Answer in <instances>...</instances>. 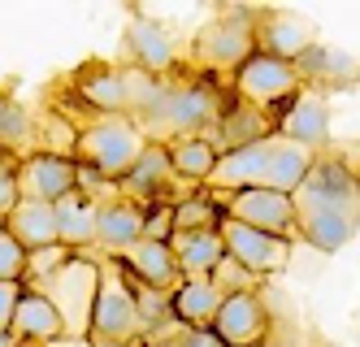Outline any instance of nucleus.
Instances as JSON below:
<instances>
[{
	"label": "nucleus",
	"mask_w": 360,
	"mask_h": 347,
	"mask_svg": "<svg viewBox=\"0 0 360 347\" xmlns=\"http://www.w3.org/2000/svg\"><path fill=\"white\" fill-rule=\"evenodd\" d=\"M143 148H148V139L131 118H96V122L79 126V135H74V161L96 170L109 182H122L135 170Z\"/></svg>",
	"instance_id": "f257e3e1"
},
{
	"label": "nucleus",
	"mask_w": 360,
	"mask_h": 347,
	"mask_svg": "<svg viewBox=\"0 0 360 347\" xmlns=\"http://www.w3.org/2000/svg\"><path fill=\"white\" fill-rule=\"evenodd\" d=\"M143 317L131 291V274L122 270V260H105L100 265V296L91 308V343H126V339H143Z\"/></svg>",
	"instance_id": "f03ea898"
},
{
	"label": "nucleus",
	"mask_w": 360,
	"mask_h": 347,
	"mask_svg": "<svg viewBox=\"0 0 360 347\" xmlns=\"http://www.w3.org/2000/svg\"><path fill=\"white\" fill-rule=\"evenodd\" d=\"M226 100L230 96L213 83V74H200V78H191V83H174L157 130L169 135V139H178V135H209V130L217 126V118H221V109H226Z\"/></svg>",
	"instance_id": "7ed1b4c3"
},
{
	"label": "nucleus",
	"mask_w": 360,
	"mask_h": 347,
	"mask_svg": "<svg viewBox=\"0 0 360 347\" xmlns=\"http://www.w3.org/2000/svg\"><path fill=\"white\" fill-rule=\"evenodd\" d=\"M256 52V13L248 5L221 13L195 35V61L209 74H235Z\"/></svg>",
	"instance_id": "20e7f679"
},
{
	"label": "nucleus",
	"mask_w": 360,
	"mask_h": 347,
	"mask_svg": "<svg viewBox=\"0 0 360 347\" xmlns=\"http://www.w3.org/2000/svg\"><path fill=\"white\" fill-rule=\"evenodd\" d=\"M230 78H235V96L248 100V104H256V109H265L269 118H278L304 92L300 70L287 65V61H278V57H265V52H252V57Z\"/></svg>",
	"instance_id": "39448f33"
},
{
	"label": "nucleus",
	"mask_w": 360,
	"mask_h": 347,
	"mask_svg": "<svg viewBox=\"0 0 360 347\" xmlns=\"http://www.w3.org/2000/svg\"><path fill=\"white\" fill-rule=\"evenodd\" d=\"M44 286H48V296H53V304L61 308L70 339L87 334L91 330V308H96V296H100V260L70 256L53 274V282H44Z\"/></svg>",
	"instance_id": "423d86ee"
},
{
	"label": "nucleus",
	"mask_w": 360,
	"mask_h": 347,
	"mask_svg": "<svg viewBox=\"0 0 360 347\" xmlns=\"http://www.w3.org/2000/svg\"><path fill=\"white\" fill-rule=\"evenodd\" d=\"M221 208H226V222L265 230V234H278V239H295L300 234L295 200L282 196V191H269V187H248V191L221 196Z\"/></svg>",
	"instance_id": "0eeeda50"
},
{
	"label": "nucleus",
	"mask_w": 360,
	"mask_h": 347,
	"mask_svg": "<svg viewBox=\"0 0 360 347\" xmlns=\"http://www.w3.org/2000/svg\"><path fill=\"white\" fill-rule=\"evenodd\" d=\"M209 330L221 339V347H269L274 317L261 291H239V296H221Z\"/></svg>",
	"instance_id": "6e6552de"
},
{
	"label": "nucleus",
	"mask_w": 360,
	"mask_h": 347,
	"mask_svg": "<svg viewBox=\"0 0 360 347\" xmlns=\"http://www.w3.org/2000/svg\"><path fill=\"white\" fill-rule=\"evenodd\" d=\"M221 239H226V256L235 265H243L256 282L274 278L278 270H287V260H291V239L252 230V226H239V222H221Z\"/></svg>",
	"instance_id": "1a4fd4ad"
},
{
	"label": "nucleus",
	"mask_w": 360,
	"mask_h": 347,
	"mask_svg": "<svg viewBox=\"0 0 360 347\" xmlns=\"http://www.w3.org/2000/svg\"><path fill=\"white\" fill-rule=\"evenodd\" d=\"M18 187H22V200L61 204L79 191V161L57 152H31L18 165Z\"/></svg>",
	"instance_id": "9d476101"
},
{
	"label": "nucleus",
	"mask_w": 360,
	"mask_h": 347,
	"mask_svg": "<svg viewBox=\"0 0 360 347\" xmlns=\"http://www.w3.org/2000/svg\"><path fill=\"white\" fill-rule=\"evenodd\" d=\"M274 126H278V139L300 144V148L317 152V156L330 148V104H326V96L313 92V87H304V92L287 104V109L274 118Z\"/></svg>",
	"instance_id": "9b49d317"
},
{
	"label": "nucleus",
	"mask_w": 360,
	"mask_h": 347,
	"mask_svg": "<svg viewBox=\"0 0 360 347\" xmlns=\"http://www.w3.org/2000/svg\"><path fill=\"white\" fill-rule=\"evenodd\" d=\"M295 213L304 208H334V204H356V170L343 161V156H330L321 152L308 178L300 182V191L291 196Z\"/></svg>",
	"instance_id": "f8f14e48"
},
{
	"label": "nucleus",
	"mask_w": 360,
	"mask_h": 347,
	"mask_svg": "<svg viewBox=\"0 0 360 347\" xmlns=\"http://www.w3.org/2000/svg\"><path fill=\"white\" fill-rule=\"evenodd\" d=\"M13 339L22 347H57L70 339L65 330V317L61 308L53 304L48 291H35V286H22V300L13 308Z\"/></svg>",
	"instance_id": "ddd939ff"
},
{
	"label": "nucleus",
	"mask_w": 360,
	"mask_h": 347,
	"mask_svg": "<svg viewBox=\"0 0 360 347\" xmlns=\"http://www.w3.org/2000/svg\"><path fill=\"white\" fill-rule=\"evenodd\" d=\"M74 96L83 100V109L100 118H126L131 113V96H126V65L96 61L74 74Z\"/></svg>",
	"instance_id": "4468645a"
},
{
	"label": "nucleus",
	"mask_w": 360,
	"mask_h": 347,
	"mask_svg": "<svg viewBox=\"0 0 360 347\" xmlns=\"http://www.w3.org/2000/svg\"><path fill=\"white\" fill-rule=\"evenodd\" d=\"M274 139H278V135H274ZM274 139H261V144L221 152V156H217V170H213V178H209V191H213V196H235V191H248V187H265L269 156H274Z\"/></svg>",
	"instance_id": "2eb2a0df"
},
{
	"label": "nucleus",
	"mask_w": 360,
	"mask_h": 347,
	"mask_svg": "<svg viewBox=\"0 0 360 347\" xmlns=\"http://www.w3.org/2000/svg\"><path fill=\"white\" fill-rule=\"evenodd\" d=\"M126 52H131L135 70H143L152 78H165L178 70V48H174L169 31L161 22H152L148 13H131V22H126Z\"/></svg>",
	"instance_id": "dca6fc26"
},
{
	"label": "nucleus",
	"mask_w": 360,
	"mask_h": 347,
	"mask_svg": "<svg viewBox=\"0 0 360 347\" xmlns=\"http://www.w3.org/2000/svg\"><path fill=\"white\" fill-rule=\"evenodd\" d=\"M313 26L295 13H282V9H269V13H256V52L265 57H278L287 65H300V57L313 48Z\"/></svg>",
	"instance_id": "f3484780"
},
{
	"label": "nucleus",
	"mask_w": 360,
	"mask_h": 347,
	"mask_svg": "<svg viewBox=\"0 0 360 347\" xmlns=\"http://www.w3.org/2000/svg\"><path fill=\"white\" fill-rule=\"evenodd\" d=\"M360 230V204H334V208H304L300 213V239L317 252H343Z\"/></svg>",
	"instance_id": "a211bd4d"
},
{
	"label": "nucleus",
	"mask_w": 360,
	"mask_h": 347,
	"mask_svg": "<svg viewBox=\"0 0 360 347\" xmlns=\"http://www.w3.org/2000/svg\"><path fill=\"white\" fill-rule=\"evenodd\" d=\"M209 135H213V144L221 152H230V148H248V144L274 139L278 126H274V118L265 109H256V104H248V100H239L235 92H230L226 109H221V118H217V126L209 130Z\"/></svg>",
	"instance_id": "6ab92c4d"
},
{
	"label": "nucleus",
	"mask_w": 360,
	"mask_h": 347,
	"mask_svg": "<svg viewBox=\"0 0 360 347\" xmlns=\"http://www.w3.org/2000/svg\"><path fill=\"white\" fill-rule=\"evenodd\" d=\"M143 239V204L126 200V196H105L100 200V217H96V244L109 248L113 256L131 252Z\"/></svg>",
	"instance_id": "aec40b11"
},
{
	"label": "nucleus",
	"mask_w": 360,
	"mask_h": 347,
	"mask_svg": "<svg viewBox=\"0 0 360 347\" xmlns=\"http://www.w3.org/2000/svg\"><path fill=\"white\" fill-rule=\"evenodd\" d=\"M174 182H178V178H174V170H169L165 144H148L143 156L135 161V170L117 182V196H126V200H135V204L148 208V204H161Z\"/></svg>",
	"instance_id": "412c9836"
},
{
	"label": "nucleus",
	"mask_w": 360,
	"mask_h": 347,
	"mask_svg": "<svg viewBox=\"0 0 360 347\" xmlns=\"http://www.w3.org/2000/svg\"><path fill=\"white\" fill-rule=\"evenodd\" d=\"M295 70H300V78H304V87H313V92L360 83V61L352 57L347 48H339V44H313V48L300 57Z\"/></svg>",
	"instance_id": "4be33fe9"
},
{
	"label": "nucleus",
	"mask_w": 360,
	"mask_h": 347,
	"mask_svg": "<svg viewBox=\"0 0 360 347\" xmlns=\"http://www.w3.org/2000/svg\"><path fill=\"white\" fill-rule=\"evenodd\" d=\"M122 270L131 274L135 282L152 286V291H169L183 282V274H178V260H174V248L169 244H157V239H139V244L131 252H122Z\"/></svg>",
	"instance_id": "5701e85b"
},
{
	"label": "nucleus",
	"mask_w": 360,
	"mask_h": 347,
	"mask_svg": "<svg viewBox=\"0 0 360 347\" xmlns=\"http://www.w3.org/2000/svg\"><path fill=\"white\" fill-rule=\"evenodd\" d=\"M221 308V291L209 278H183L169 291V317L178 330H209Z\"/></svg>",
	"instance_id": "b1692460"
},
{
	"label": "nucleus",
	"mask_w": 360,
	"mask_h": 347,
	"mask_svg": "<svg viewBox=\"0 0 360 347\" xmlns=\"http://www.w3.org/2000/svg\"><path fill=\"white\" fill-rule=\"evenodd\" d=\"M165 156H169V170L178 182L209 187L221 148L213 144V135H178V139H165Z\"/></svg>",
	"instance_id": "393cba45"
},
{
	"label": "nucleus",
	"mask_w": 360,
	"mask_h": 347,
	"mask_svg": "<svg viewBox=\"0 0 360 347\" xmlns=\"http://www.w3.org/2000/svg\"><path fill=\"white\" fill-rule=\"evenodd\" d=\"M5 230L18 239L27 252H48V248H61V234H57V204H39V200H22L9 217Z\"/></svg>",
	"instance_id": "a878e982"
},
{
	"label": "nucleus",
	"mask_w": 360,
	"mask_h": 347,
	"mask_svg": "<svg viewBox=\"0 0 360 347\" xmlns=\"http://www.w3.org/2000/svg\"><path fill=\"white\" fill-rule=\"evenodd\" d=\"M174 260L183 278H213V270L226 260L221 230H178L174 234Z\"/></svg>",
	"instance_id": "bb28decb"
},
{
	"label": "nucleus",
	"mask_w": 360,
	"mask_h": 347,
	"mask_svg": "<svg viewBox=\"0 0 360 347\" xmlns=\"http://www.w3.org/2000/svg\"><path fill=\"white\" fill-rule=\"evenodd\" d=\"M96 217H100V200L74 191L70 200L57 204V234H61V248L83 256L87 248H96Z\"/></svg>",
	"instance_id": "cd10ccee"
},
{
	"label": "nucleus",
	"mask_w": 360,
	"mask_h": 347,
	"mask_svg": "<svg viewBox=\"0 0 360 347\" xmlns=\"http://www.w3.org/2000/svg\"><path fill=\"white\" fill-rule=\"evenodd\" d=\"M317 152H308L300 144H287V139H274V156H269V174H265V187L269 191H282V196H295L300 182L313 170Z\"/></svg>",
	"instance_id": "c85d7f7f"
},
{
	"label": "nucleus",
	"mask_w": 360,
	"mask_h": 347,
	"mask_svg": "<svg viewBox=\"0 0 360 347\" xmlns=\"http://www.w3.org/2000/svg\"><path fill=\"white\" fill-rule=\"evenodd\" d=\"M221 222H226L221 196H213L209 187L191 191L187 200H174V234L178 230H221Z\"/></svg>",
	"instance_id": "c756f323"
},
{
	"label": "nucleus",
	"mask_w": 360,
	"mask_h": 347,
	"mask_svg": "<svg viewBox=\"0 0 360 347\" xmlns=\"http://www.w3.org/2000/svg\"><path fill=\"white\" fill-rule=\"evenodd\" d=\"M27 274H31V252L9 230H0V282H27Z\"/></svg>",
	"instance_id": "7c9ffc66"
},
{
	"label": "nucleus",
	"mask_w": 360,
	"mask_h": 347,
	"mask_svg": "<svg viewBox=\"0 0 360 347\" xmlns=\"http://www.w3.org/2000/svg\"><path fill=\"white\" fill-rule=\"evenodd\" d=\"M31 139V113L13 100H0V148H18Z\"/></svg>",
	"instance_id": "2f4dec72"
},
{
	"label": "nucleus",
	"mask_w": 360,
	"mask_h": 347,
	"mask_svg": "<svg viewBox=\"0 0 360 347\" xmlns=\"http://www.w3.org/2000/svg\"><path fill=\"white\" fill-rule=\"evenodd\" d=\"M143 239L174 244V200H161V204H148L143 208Z\"/></svg>",
	"instance_id": "473e14b6"
},
{
	"label": "nucleus",
	"mask_w": 360,
	"mask_h": 347,
	"mask_svg": "<svg viewBox=\"0 0 360 347\" xmlns=\"http://www.w3.org/2000/svg\"><path fill=\"white\" fill-rule=\"evenodd\" d=\"M217 291H221V296H239V291H256V278L243 270V265H235V260H221L217 265V270H213V278H209Z\"/></svg>",
	"instance_id": "72a5a7b5"
},
{
	"label": "nucleus",
	"mask_w": 360,
	"mask_h": 347,
	"mask_svg": "<svg viewBox=\"0 0 360 347\" xmlns=\"http://www.w3.org/2000/svg\"><path fill=\"white\" fill-rule=\"evenodd\" d=\"M27 282H0V334H13V308L22 300Z\"/></svg>",
	"instance_id": "f704fd0d"
},
{
	"label": "nucleus",
	"mask_w": 360,
	"mask_h": 347,
	"mask_svg": "<svg viewBox=\"0 0 360 347\" xmlns=\"http://www.w3.org/2000/svg\"><path fill=\"white\" fill-rule=\"evenodd\" d=\"M174 347H221V339L213 330H183Z\"/></svg>",
	"instance_id": "c9c22d12"
},
{
	"label": "nucleus",
	"mask_w": 360,
	"mask_h": 347,
	"mask_svg": "<svg viewBox=\"0 0 360 347\" xmlns=\"http://www.w3.org/2000/svg\"><path fill=\"white\" fill-rule=\"evenodd\" d=\"M91 347H152L148 339H126V343H91Z\"/></svg>",
	"instance_id": "e433bc0d"
},
{
	"label": "nucleus",
	"mask_w": 360,
	"mask_h": 347,
	"mask_svg": "<svg viewBox=\"0 0 360 347\" xmlns=\"http://www.w3.org/2000/svg\"><path fill=\"white\" fill-rule=\"evenodd\" d=\"M0 347H22V343H18L13 334H0Z\"/></svg>",
	"instance_id": "4c0bfd02"
},
{
	"label": "nucleus",
	"mask_w": 360,
	"mask_h": 347,
	"mask_svg": "<svg viewBox=\"0 0 360 347\" xmlns=\"http://www.w3.org/2000/svg\"><path fill=\"white\" fill-rule=\"evenodd\" d=\"M356 204H360V170H356Z\"/></svg>",
	"instance_id": "58836bf2"
},
{
	"label": "nucleus",
	"mask_w": 360,
	"mask_h": 347,
	"mask_svg": "<svg viewBox=\"0 0 360 347\" xmlns=\"http://www.w3.org/2000/svg\"><path fill=\"white\" fill-rule=\"evenodd\" d=\"M0 230H5V217H0Z\"/></svg>",
	"instance_id": "ea45409f"
},
{
	"label": "nucleus",
	"mask_w": 360,
	"mask_h": 347,
	"mask_svg": "<svg viewBox=\"0 0 360 347\" xmlns=\"http://www.w3.org/2000/svg\"><path fill=\"white\" fill-rule=\"evenodd\" d=\"M169 347H174V343H169Z\"/></svg>",
	"instance_id": "a19ab883"
}]
</instances>
